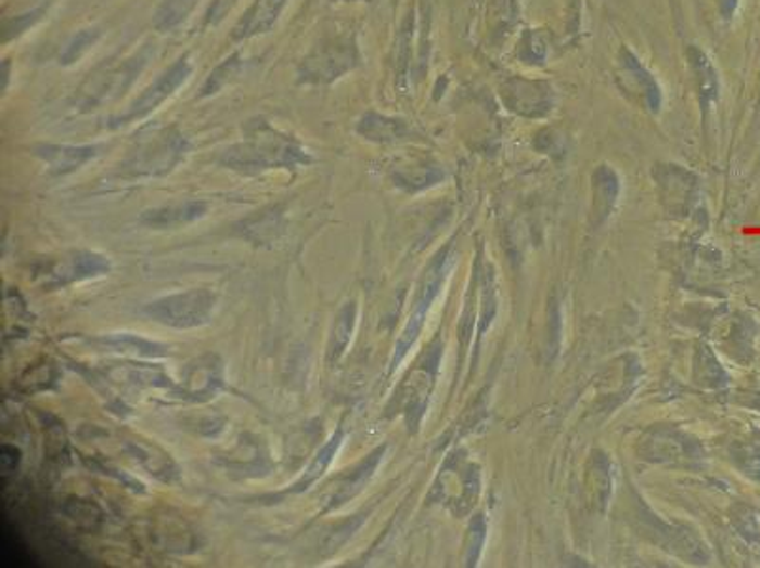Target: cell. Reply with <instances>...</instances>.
Returning a JSON list of instances; mask_svg holds the SVG:
<instances>
[{"label": "cell", "mask_w": 760, "mask_h": 568, "mask_svg": "<svg viewBox=\"0 0 760 568\" xmlns=\"http://www.w3.org/2000/svg\"><path fill=\"white\" fill-rule=\"evenodd\" d=\"M314 162L312 153L285 131L255 116L244 126V138L219 154V164L244 177H257L272 169L297 171Z\"/></svg>", "instance_id": "obj_1"}, {"label": "cell", "mask_w": 760, "mask_h": 568, "mask_svg": "<svg viewBox=\"0 0 760 568\" xmlns=\"http://www.w3.org/2000/svg\"><path fill=\"white\" fill-rule=\"evenodd\" d=\"M154 54H156V47L153 42H145L131 54L101 62L95 69L86 75L85 80L75 90L70 107L80 115H86L95 108L105 107L108 103L120 100L123 95L130 92L131 86L138 82L146 65L153 62Z\"/></svg>", "instance_id": "obj_2"}, {"label": "cell", "mask_w": 760, "mask_h": 568, "mask_svg": "<svg viewBox=\"0 0 760 568\" xmlns=\"http://www.w3.org/2000/svg\"><path fill=\"white\" fill-rule=\"evenodd\" d=\"M191 153V143L177 126H149L139 131L128 153L116 166V177L126 181L153 179L171 173Z\"/></svg>", "instance_id": "obj_3"}, {"label": "cell", "mask_w": 760, "mask_h": 568, "mask_svg": "<svg viewBox=\"0 0 760 568\" xmlns=\"http://www.w3.org/2000/svg\"><path fill=\"white\" fill-rule=\"evenodd\" d=\"M361 65L360 42L350 29L325 33L299 65L297 85L330 86Z\"/></svg>", "instance_id": "obj_4"}, {"label": "cell", "mask_w": 760, "mask_h": 568, "mask_svg": "<svg viewBox=\"0 0 760 568\" xmlns=\"http://www.w3.org/2000/svg\"><path fill=\"white\" fill-rule=\"evenodd\" d=\"M216 307V293L201 287L151 300L143 307V314L171 330H196L211 322Z\"/></svg>", "instance_id": "obj_5"}, {"label": "cell", "mask_w": 760, "mask_h": 568, "mask_svg": "<svg viewBox=\"0 0 760 568\" xmlns=\"http://www.w3.org/2000/svg\"><path fill=\"white\" fill-rule=\"evenodd\" d=\"M193 57L191 54H183L177 57L173 65L169 69L164 70L160 77L154 80L153 85L145 88V92L139 95L138 100L131 103L130 107L124 113L113 115L108 120H105L107 130H118L128 124L139 122L146 116L153 115L154 111L171 100L181 88H183L191 77H193Z\"/></svg>", "instance_id": "obj_6"}, {"label": "cell", "mask_w": 760, "mask_h": 568, "mask_svg": "<svg viewBox=\"0 0 760 568\" xmlns=\"http://www.w3.org/2000/svg\"><path fill=\"white\" fill-rule=\"evenodd\" d=\"M616 85L623 95L648 113H660L661 88L650 70L646 69L630 48L622 47L616 55Z\"/></svg>", "instance_id": "obj_7"}, {"label": "cell", "mask_w": 760, "mask_h": 568, "mask_svg": "<svg viewBox=\"0 0 760 568\" xmlns=\"http://www.w3.org/2000/svg\"><path fill=\"white\" fill-rule=\"evenodd\" d=\"M111 272V261L105 255L88 249H77L62 255L55 261L47 262L44 269L39 270L44 289H60L67 285L80 284L95 277L107 276Z\"/></svg>", "instance_id": "obj_8"}, {"label": "cell", "mask_w": 760, "mask_h": 568, "mask_svg": "<svg viewBox=\"0 0 760 568\" xmlns=\"http://www.w3.org/2000/svg\"><path fill=\"white\" fill-rule=\"evenodd\" d=\"M500 98L512 113L525 118H542L552 113L555 93L544 80L512 77L500 88Z\"/></svg>", "instance_id": "obj_9"}, {"label": "cell", "mask_w": 760, "mask_h": 568, "mask_svg": "<svg viewBox=\"0 0 760 568\" xmlns=\"http://www.w3.org/2000/svg\"><path fill=\"white\" fill-rule=\"evenodd\" d=\"M447 270H449V255H447V251H443V254H439L438 257H436V261H434L430 270H428L426 276H424L421 292H418V299H416L415 310H413V314L409 318L405 330L401 333L400 343L396 346L392 371L400 365V361L405 358V353L411 350V346H413V343H415L418 335H421L424 318H426L428 308L431 307V302H434L436 295L439 293V287H441V282H443V277H446Z\"/></svg>", "instance_id": "obj_10"}, {"label": "cell", "mask_w": 760, "mask_h": 568, "mask_svg": "<svg viewBox=\"0 0 760 568\" xmlns=\"http://www.w3.org/2000/svg\"><path fill=\"white\" fill-rule=\"evenodd\" d=\"M224 386V363L217 353H204L201 358H194L186 363L181 383H179V398L194 403H204Z\"/></svg>", "instance_id": "obj_11"}, {"label": "cell", "mask_w": 760, "mask_h": 568, "mask_svg": "<svg viewBox=\"0 0 760 568\" xmlns=\"http://www.w3.org/2000/svg\"><path fill=\"white\" fill-rule=\"evenodd\" d=\"M103 145H54L42 143L33 146V154L39 158L48 173L54 177L69 176L80 168H85L88 162L95 160L100 156Z\"/></svg>", "instance_id": "obj_12"}, {"label": "cell", "mask_w": 760, "mask_h": 568, "mask_svg": "<svg viewBox=\"0 0 760 568\" xmlns=\"http://www.w3.org/2000/svg\"><path fill=\"white\" fill-rule=\"evenodd\" d=\"M86 343L95 348L98 352L120 353L136 360H160L169 356L168 345H162L156 340L133 335V333H113V335H100V337L86 338Z\"/></svg>", "instance_id": "obj_13"}, {"label": "cell", "mask_w": 760, "mask_h": 568, "mask_svg": "<svg viewBox=\"0 0 760 568\" xmlns=\"http://www.w3.org/2000/svg\"><path fill=\"white\" fill-rule=\"evenodd\" d=\"M285 7L287 0H254L232 27L231 40L246 42L272 31Z\"/></svg>", "instance_id": "obj_14"}, {"label": "cell", "mask_w": 760, "mask_h": 568, "mask_svg": "<svg viewBox=\"0 0 760 568\" xmlns=\"http://www.w3.org/2000/svg\"><path fill=\"white\" fill-rule=\"evenodd\" d=\"M385 453L386 447H378L373 453L365 456L358 466L348 469V474L338 479L337 489L333 491L331 499L327 500V504L322 509V515L331 514L338 507L345 506L346 502L356 499L365 489V485L371 481V477L375 476L376 468L383 462Z\"/></svg>", "instance_id": "obj_15"}, {"label": "cell", "mask_w": 760, "mask_h": 568, "mask_svg": "<svg viewBox=\"0 0 760 568\" xmlns=\"http://www.w3.org/2000/svg\"><path fill=\"white\" fill-rule=\"evenodd\" d=\"M206 216H208V204L206 202H173V204H168V206L145 209L139 217V223L146 227V229H154V231H168V229H179V227H184V224L201 221Z\"/></svg>", "instance_id": "obj_16"}, {"label": "cell", "mask_w": 760, "mask_h": 568, "mask_svg": "<svg viewBox=\"0 0 760 568\" xmlns=\"http://www.w3.org/2000/svg\"><path fill=\"white\" fill-rule=\"evenodd\" d=\"M686 60H688L692 77H694L699 107H701L704 116H707L717 105V101L721 100V77L714 69L711 57L696 44L686 50Z\"/></svg>", "instance_id": "obj_17"}, {"label": "cell", "mask_w": 760, "mask_h": 568, "mask_svg": "<svg viewBox=\"0 0 760 568\" xmlns=\"http://www.w3.org/2000/svg\"><path fill=\"white\" fill-rule=\"evenodd\" d=\"M356 133L371 143L388 145V143L408 141L415 135V130L403 118L368 111L365 115H361L360 120L356 124Z\"/></svg>", "instance_id": "obj_18"}, {"label": "cell", "mask_w": 760, "mask_h": 568, "mask_svg": "<svg viewBox=\"0 0 760 568\" xmlns=\"http://www.w3.org/2000/svg\"><path fill=\"white\" fill-rule=\"evenodd\" d=\"M113 380H118L123 385L138 388V390H166V392L179 393V385L173 383L162 369L154 365H143V363H126L116 365L107 371Z\"/></svg>", "instance_id": "obj_19"}, {"label": "cell", "mask_w": 760, "mask_h": 568, "mask_svg": "<svg viewBox=\"0 0 760 568\" xmlns=\"http://www.w3.org/2000/svg\"><path fill=\"white\" fill-rule=\"evenodd\" d=\"M126 451L131 454V459L139 462V466L145 469L146 474L156 477L162 483H173L179 479L176 462L171 461V456L162 451L160 447L143 439H133L126 443Z\"/></svg>", "instance_id": "obj_20"}, {"label": "cell", "mask_w": 760, "mask_h": 568, "mask_svg": "<svg viewBox=\"0 0 760 568\" xmlns=\"http://www.w3.org/2000/svg\"><path fill=\"white\" fill-rule=\"evenodd\" d=\"M345 438L346 434L343 428H337V430L333 431V436L327 439V443H325V446L318 451L314 459L310 461L307 469L302 472V476H300L295 483L289 485L285 491H282V494H300V492H307L315 481H320L323 474L330 469L333 461L337 459L338 451H340V447L345 443Z\"/></svg>", "instance_id": "obj_21"}, {"label": "cell", "mask_w": 760, "mask_h": 568, "mask_svg": "<svg viewBox=\"0 0 760 568\" xmlns=\"http://www.w3.org/2000/svg\"><path fill=\"white\" fill-rule=\"evenodd\" d=\"M656 181L661 189L664 201H671L673 208L688 206V198H692L696 189V181L691 171L681 166H660L656 169Z\"/></svg>", "instance_id": "obj_22"}, {"label": "cell", "mask_w": 760, "mask_h": 568, "mask_svg": "<svg viewBox=\"0 0 760 568\" xmlns=\"http://www.w3.org/2000/svg\"><path fill=\"white\" fill-rule=\"evenodd\" d=\"M358 320V307L356 302H346L345 307L338 310L337 320L333 323L330 345H327V363L337 365L340 358L345 356L350 340H352L353 327Z\"/></svg>", "instance_id": "obj_23"}, {"label": "cell", "mask_w": 760, "mask_h": 568, "mask_svg": "<svg viewBox=\"0 0 760 568\" xmlns=\"http://www.w3.org/2000/svg\"><path fill=\"white\" fill-rule=\"evenodd\" d=\"M246 57L240 52L224 57L223 62L217 65L216 69L209 73L208 78L202 85L201 93L196 100H209L217 93L223 92L227 86H231L234 80H239L240 75L246 70Z\"/></svg>", "instance_id": "obj_24"}, {"label": "cell", "mask_w": 760, "mask_h": 568, "mask_svg": "<svg viewBox=\"0 0 760 568\" xmlns=\"http://www.w3.org/2000/svg\"><path fill=\"white\" fill-rule=\"evenodd\" d=\"M443 179V171L430 162H415L411 166H401L394 171V181L405 191H421Z\"/></svg>", "instance_id": "obj_25"}, {"label": "cell", "mask_w": 760, "mask_h": 568, "mask_svg": "<svg viewBox=\"0 0 760 568\" xmlns=\"http://www.w3.org/2000/svg\"><path fill=\"white\" fill-rule=\"evenodd\" d=\"M201 0H162L153 17V27L158 33H171L191 17Z\"/></svg>", "instance_id": "obj_26"}, {"label": "cell", "mask_w": 760, "mask_h": 568, "mask_svg": "<svg viewBox=\"0 0 760 568\" xmlns=\"http://www.w3.org/2000/svg\"><path fill=\"white\" fill-rule=\"evenodd\" d=\"M618 191H620V183H618L615 169H610L608 166H601L593 173V193H595V211H597V216L607 217L608 211L615 208Z\"/></svg>", "instance_id": "obj_27"}, {"label": "cell", "mask_w": 760, "mask_h": 568, "mask_svg": "<svg viewBox=\"0 0 760 568\" xmlns=\"http://www.w3.org/2000/svg\"><path fill=\"white\" fill-rule=\"evenodd\" d=\"M101 37H103V31H101L100 27H86V29H80V31L67 42V47H65L62 55H60V65H63V67H70V65L80 62L88 52H92V48L100 42Z\"/></svg>", "instance_id": "obj_28"}, {"label": "cell", "mask_w": 760, "mask_h": 568, "mask_svg": "<svg viewBox=\"0 0 760 568\" xmlns=\"http://www.w3.org/2000/svg\"><path fill=\"white\" fill-rule=\"evenodd\" d=\"M63 514L67 515L70 521L77 522L78 527H86V529H95L103 519L100 506L90 500L82 499L67 500L63 506Z\"/></svg>", "instance_id": "obj_29"}, {"label": "cell", "mask_w": 760, "mask_h": 568, "mask_svg": "<svg viewBox=\"0 0 760 568\" xmlns=\"http://www.w3.org/2000/svg\"><path fill=\"white\" fill-rule=\"evenodd\" d=\"M517 55L527 65H544L545 60H548V44L542 39V35L532 31V29L523 33L519 47H517Z\"/></svg>", "instance_id": "obj_30"}, {"label": "cell", "mask_w": 760, "mask_h": 568, "mask_svg": "<svg viewBox=\"0 0 760 568\" xmlns=\"http://www.w3.org/2000/svg\"><path fill=\"white\" fill-rule=\"evenodd\" d=\"M57 378V373H55V367L48 361V363H42V365H37V367L29 369L20 380H22V386H24L25 392H44V390H50L52 385Z\"/></svg>", "instance_id": "obj_31"}, {"label": "cell", "mask_w": 760, "mask_h": 568, "mask_svg": "<svg viewBox=\"0 0 760 568\" xmlns=\"http://www.w3.org/2000/svg\"><path fill=\"white\" fill-rule=\"evenodd\" d=\"M48 7H39V9L31 10L27 14H22V16H16L14 20H7L4 25H2V35H4V42H10L12 39H17L20 35H24L25 31H29L33 25L39 24L42 17L47 16Z\"/></svg>", "instance_id": "obj_32"}, {"label": "cell", "mask_w": 760, "mask_h": 568, "mask_svg": "<svg viewBox=\"0 0 760 568\" xmlns=\"http://www.w3.org/2000/svg\"><path fill=\"white\" fill-rule=\"evenodd\" d=\"M413 35H415V16H413V12H411V14L403 20L400 37H398V75H400V77H405L409 63H411Z\"/></svg>", "instance_id": "obj_33"}, {"label": "cell", "mask_w": 760, "mask_h": 568, "mask_svg": "<svg viewBox=\"0 0 760 568\" xmlns=\"http://www.w3.org/2000/svg\"><path fill=\"white\" fill-rule=\"evenodd\" d=\"M491 25L494 27V33H504L512 29V25L517 20V4L515 0H492L491 4Z\"/></svg>", "instance_id": "obj_34"}, {"label": "cell", "mask_w": 760, "mask_h": 568, "mask_svg": "<svg viewBox=\"0 0 760 568\" xmlns=\"http://www.w3.org/2000/svg\"><path fill=\"white\" fill-rule=\"evenodd\" d=\"M239 0H214L209 4V9L206 10V16H204V27H216V25L221 24L224 17L231 14V10L236 7Z\"/></svg>", "instance_id": "obj_35"}, {"label": "cell", "mask_w": 760, "mask_h": 568, "mask_svg": "<svg viewBox=\"0 0 760 568\" xmlns=\"http://www.w3.org/2000/svg\"><path fill=\"white\" fill-rule=\"evenodd\" d=\"M22 462V451L17 447L4 443L0 449V464H2V476L7 477L16 472L17 466Z\"/></svg>", "instance_id": "obj_36"}, {"label": "cell", "mask_w": 760, "mask_h": 568, "mask_svg": "<svg viewBox=\"0 0 760 568\" xmlns=\"http://www.w3.org/2000/svg\"><path fill=\"white\" fill-rule=\"evenodd\" d=\"M742 468L745 469L747 476H751L752 479H759L760 481V451H752V449H749V451L742 456Z\"/></svg>", "instance_id": "obj_37"}, {"label": "cell", "mask_w": 760, "mask_h": 568, "mask_svg": "<svg viewBox=\"0 0 760 568\" xmlns=\"http://www.w3.org/2000/svg\"><path fill=\"white\" fill-rule=\"evenodd\" d=\"M714 7L719 10L722 22H732L739 9V0H714Z\"/></svg>", "instance_id": "obj_38"}, {"label": "cell", "mask_w": 760, "mask_h": 568, "mask_svg": "<svg viewBox=\"0 0 760 568\" xmlns=\"http://www.w3.org/2000/svg\"><path fill=\"white\" fill-rule=\"evenodd\" d=\"M9 80H10V62H9V60H4V63H2V92H7V88H9Z\"/></svg>", "instance_id": "obj_39"}, {"label": "cell", "mask_w": 760, "mask_h": 568, "mask_svg": "<svg viewBox=\"0 0 760 568\" xmlns=\"http://www.w3.org/2000/svg\"><path fill=\"white\" fill-rule=\"evenodd\" d=\"M345 2H373V0H345Z\"/></svg>", "instance_id": "obj_40"}]
</instances>
